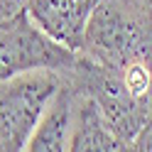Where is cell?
Returning a JSON list of instances; mask_svg holds the SVG:
<instances>
[{"mask_svg": "<svg viewBox=\"0 0 152 152\" xmlns=\"http://www.w3.org/2000/svg\"><path fill=\"white\" fill-rule=\"evenodd\" d=\"M71 123H74V88L61 76V86L56 88L52 101L42 110V115L34 125V132H32L30 142H27V150H32V152L69 150Z\"/></svg>", "mask_w": 152, "mask_h": 152, "instance_id": "6", "label": "cell"}, {"mask_svg": "<svg viewBox=\"0 0 152 152\" xmlns=\"http://www.w3.org/2000/svg\"><path fill=\"white\" fill-rule=\"evenodd\" d=\"M130 150H137V152H152V110H150V115L145 118V123H142L140 132L135 135V140H132Z\"/></svg>", "mask_w": 152, "mask_h": 152, "instance_id": "8", "label": "cell"}, {"mask_svg": "<svg viewBox=\"0 0 152 152\" xmlns=\"http://www.w3.org/2000/svg\"><path fill=\"white\" fill-rule=\"evenodd\" d=\"M125 3L130 5V10L152 30V0H125Z\"/></svg>", "mask_w": 152, "mask_h": 152, "instance_id": "9", "label": "cell"}, {"mask_svg": "<svg viewBox=\"0 0 152 152\" xmlns=\"http://www.w3.org/2000/svg\"><path fill=\"white\" fill-rule=\"evenodd\" d=\"M61 86L56 71H30L0 81V152L27 150L42 110Z\"/></svg>", "mask_w": 152, "mask_h": 152, "instance_id": "4", "label": "cell"}, {"mask_svg": "<svg viewBox=\"0 0 152 152\" xmlns=\"http://www.w3.org/2000/svg\"><path fill=\"white\" fill-rule=\"evenodd\" d=\"M27 3H30V0H0V20H3V17H12L17 12H25Z\"/></svg>", "mask_w": 152, "mask_h": 152, "instance_id": "10", "label": "cell"}, {"mask_svg": "<svg viewBox=\"0 0 152 152\" xmlns=\"http://www.w3.org/2000/svg\"><path fill=\"white\" fill-rule=\"evenodd\" d=\"M101 0H30L27 12L56 42L81 52L86 22Z\"/></svg>", "mask_w": 152, "mask_h": 152, "instance_id": "5", "label": "cell"}, {"mask_svg": "<svg viewBox=\"0 0 152 152\" xmlns=\"http://www.w3.org/2000/svg\"><path fill=\"white\" fill-rule=\"evenodd\" d=\"M76 56L79 52L49 37L27 10L0 20V81L30 71L66 74Z\"/></svg>", "mask_w": 152, "mask_h": 152, "instance_id": "3", "label": "cell"}, {"mask_svg": "<svg viewBox=\"0 0 152 152\" xmlns=\"http://www.w3.org/2000/svg\"><path fill=\"white\" fill-rule=\"evenodd\" d=\"M69 83V81H66ZM69 150L74 152H113L125 150L123 142L110 132L103 115L98 113L86 93H79L74 88V123H71V140Z\"/></svg>", "mask_w": 152, "mask_h": 152, "instance_id": "7", "label": "cell"}, {"mask_svg": "<svg viewBox=\"0 0 152 152\" xmlns=\"http://www.w3.org/2000/svg\"><path fill=\"white\" fill-rule=\"evenodd\" d=\"M81 52L110 69H123L132 59L152 61V30L125 0H101L86 22Z\"/></svg>", "mask_w": 152, "mask_h": 152, "instance_id": "2", "label": "cell"}, {"mask_svg": "<svg viewBox=\"0 0 152 152\" xmlns=\"http://www.w3.org/2000/svg\"><path fill=\"white\" fill-rule=\"evenodd\" d=\"M61 76L64 81H69L71 88H76L79 93H86L96 103V108L103 115L106 125L110 128V132L123 142L125 150H130L132 140L152 110V101H142L132 96L125 81H123L120 69L103 66L83 52H79L74 66Z\"/></svg>", "mask_w": 152, "mask_h": 152, "instance_id": "1", "label": "cell"}]
</instances>
